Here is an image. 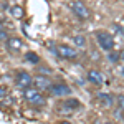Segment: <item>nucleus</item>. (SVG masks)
<instances>
[{"label":"nucleus","mask_w":124,"mask_h":124,"mask_svg":"<svg viewBox=\"0 0 124 124\" xmlns=\"http://www.w3.org/2000/svg\"><path fill=\"white\" fill-rule=\"evenodd\" d=\"M5 96H7V91H5V88H2V86H0V99H2V98H5Z\"/></svg>","instance_id":"18"},{"label":"nucleus","mask_w":124,"mask_h":124,"mask_svg":"<svg viewBox=\"0 0 124 124\" xmlns=\"http://www.w3.org/2000/svg\"><path fill=\"white\" fill-rule=\"evenodd\" d=\"M33 85H37V89H50L51 86V79L45 75H38L33 79Z\"/></svg>","instance_id":"9"},{"label":"nucleus","mask_w":124,"mask_h":124,"mask_svg":"<svg viewBox=\"0 0 124 124\" xmlns=\"http://www.w3.org/2000/svg\"><path fill=\"white\" fill-rule=\"evenodd\" d=\"M98 99H99V103L104 106H111L113 104V96L108 94V93H98Z\"/></svg>","instance_id":"11"},{"label":"nucleus","mask_w":124,"mask_h":124,"mask_svg":"<svg viewBox=\"0 0 124 124\" xmlns=\"http://www.w3.org/2000/svg\"><path fill=\"white\" fill-rule=\"evenodd\" d=\"M56 56L58 58H65V60H75L78 58V51L70 45H56Z\"/></svg>","instance_id":"4"},{"label":"nucleus","mask_w":124,"mask_h":124,"mask_svg":"<svg viewBox=\"0 0 124 124\" xmlns=\"http://www.w3.org/2000/svg\"><path fill=\"white\" fill-rule=\"evenodd\" d=\"M96 40H98L101 50H104V51H111L114 48V38L108 31H96Z\"/></svg>","instance_id":"2"},{"label":"nucleus","mask_w":124,"mask_h":124,"mask_svg":"<svg viewBox=\"0 0 124 124\" xmlns=\"http://www.w3.org/2000/svg\"><path fill=\"white\" fill-rule=\"evenodd\" d=\"M0 28H2V25H0Z\"/></svg>","instance_id":"19"},{"label":"nucleus","mask_w":124,"mask_h":124,"mask_svg":"<svg viewBox=\"0 0 124 124\" xmlns=\"http://www.w3.org/2000/svg\"><path fill=\"white\" fill-rule=\"evenodd\" d=\"M7 38H8L7 31H5L3 28H0V41H7Z\"/></svg>","instance_id":"16"},{"label":"nucleus","mask_w":124,"mask_h":124,"mask_svg":"<svg viewBox=\"0 0 124 124\" xmlns=\"http://www.w3.org/2000/svg\"><path fill=\"white\" fill-rule=\"evenodd\" d=\"M121 56H123V53H111V55H109V60H111V61H121Z\"/></svg>","instance_id":"15"},{"label":"nucleus","mask_w":124,"mask_h":124,"mask_svg":"<svg viewBox=\"0 0 124 124\" xmlns=\"http://www.w3.org/2000/svg\"><path fill=\"white\" fill-rule=\"evenodd\" d=\"M70 7H71L73 13L76 15L78 18H81V20H88L89 17H91V12H89V8L86 7V5L83 3V2H81V0H73V2L70 3Z\"/></svg>","instance_id":"1"},{"label":"nucleus","mask_w":124,"mask_h":124,"mask_svg":"<svg viewBox=\"0 0 124 124\" xmlns=\"http://www.w3.org/2000/svg\"><path fill=\"white\" fill-rule=\"evenodd\" d=\"M10 13H12L15 18H22V17H23V8L18 7V5H13V7L10 8Z\"/></svg>","instance_id":"14"},{"label":"nucleus","mask_w":124,"mask_h":124,"mask_svg":"<svg viewBox=\"0 0 124 124\" xmlns=\"http://www.w3.org/2000/svg\"><path fill=\"white\" fill-rule=\"evenodd\" d=\"M117 104H119V108H121V109L124 108V96H123V94L117 96Z\"/></svg>","instance_id":"17"},{"label":"nucleus","mask_w":124,"mask_h":124,"mask_svg":"<svg viewBox=\"0 0 124 124\" xmlns=\"http://www.w3.org/2000/svg\"><path fill=\"white\" fill-rule=\"evenodd\" d=\"M73 43H75L78 48H85L86 46V38L83 35H76V37H73Z\"/></svg>","instance_id":"12"},{"label":"nucleus","mask_w":124,"mask_h":124,"mask_svg":"<svg viewBox=\"0 0 124 124\" xmlns=\"http://www.w3.org/2000/svg\"><path fill=\"white\" fill-rule=\"evenodd\" d=\"M51 89V94L53 96H70L71 94V88L65 83H56V85L50 86Z\"/></svg>","instance_id":"6"},{"label":"nucleus","mask_w":124,"mask_h":124,"mask_svg":"<svg viewBox=\"0 0 124 124\" xmlns=\"http://www.w3.org/2000/svg\"><path fill=\"white\" fill-rule=\"evenodd\" d=\"M25 60L30 61V63H33V65H37L40 61V56L37 53H33V51H28V53H25Z\"/></svg>","instance_id":"13"},{"label":"nucleus","mask_w":124,"mask_h":124,"mask_svg":"<svg viewBox=\"0 0 124 124\" xmlns=\"http://www.w3.org/2000/svg\"><path fill=\"white\" fill-rule=\"evenodd\" d=\"M88 79H89V83H93L96 86L104 85V75L98 70H89L88 71Z\"/></svg>","instance_id":"8"},{"label":"nucleus","mask_w":124,"mask_h":124,"mask_svg":"<svg viewBox=\"0 0 124 124\" xmlns=\"http://www.w3.org/2000/svg\"><path fill=\"white\" fill-rule=\"evenodd\" d=\"M79 106L81 104H79L78 99H68V101L63 103V109H66V111H75V109H78Z\"/></svg>","instance_id":"10"},{"label":"nucleus","mask_w":124,"mask_h":124,"mask_svg":"<svg viewBox=\"0 0 124 124\" xmlns=\"http://www.w3.org/2000/svg\"><path fill=\"white\" fill-rule=\"evenodd\" d=\"M23 40L17 38V37H12V38H7V48H8L10 53H20L23 50Z\"/></svg>","instance_id":"5"},{"label":"nucleus","mask_w":124,"mask_h":124,"mask_svg":"<svg viewBox=\"0 0 124 124\" xmlns=\"http://www.w3.org/2000/svg\"><path fill=\"white\" fill-rule=\"evenodd\" d=\"M25 93H23V96H25V99L28 101V103H31V104H45V99H43V96L40 94V89H35V88H25L23 89Z\"/></svg>","instance_id":"3"},{"label":"nucleus","mask_w":124,"mask_h":124,"mask_svg":"<svg viewBox=\"0 0 124 124\" xmlns=\"http://www.w3.org/2000/svg\"><path fill=\"white\" fill-rule=\"evenodd\" d=\"M15 81H17V85H18L20 88H23V89L33 85V78L30 76L27 71H18V75H17V79H15Z\"/></svg>","instance_id":"7"}]
</instances>
